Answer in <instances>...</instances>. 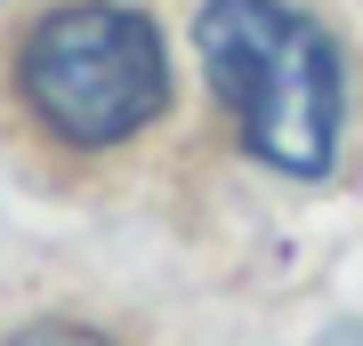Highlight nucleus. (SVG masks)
I'll use <instances>...</instances> for the list:
<instances>
[{
	"mask_svg": "<svg viewBox=\"0 0 363 346\" xmlns=\"http://www.w3.org/2000/svg\"><path fill=\"white\" fill-rule=\"evenodd\" d=\"M16 89L40 113V129L65 145H121L162 113L169 57L145 16L81 0V8L40 16L16 49Z\"/></svg>",
	"mask_w": 363,
	"mask_h": 346,
	"instance_id": "2",
	"label": "nucleus"
},
{
	"mask_svg": "<svg viewBox=\"0 0 363 346\" xmlns=\"http://www.w3.org/2000/svg\"><path fill=\"white\" fill-rule=\"evenodd\" d=\"M202 73L267 169L323 178L339 154V57L283 0H210L194 25Z\"/></svg>",
	"mask_w": 363,
	"mask_h": 346,
	"instance_id": "1",
	"label": "nucleus"
},
{
	"mask_svg": "<svg viewBox=\"0 0 363 346\" xmlns=\"http://www.w3.org/2000/svg\"><path fill=\"white\" fill-rule=\"evenodd\" d=\"M9 346H105L97 330H73V322H33V330H16Z\"/></svg>",
	"mask_w": 363,
	"mask_h": 346,
	"instance_id": "3",
	"label": "nucleus"
}]
</instances>
